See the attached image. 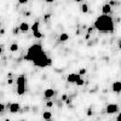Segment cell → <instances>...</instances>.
<instances>
[{"label": "cell", "mask_w": 121, "mask_h": 121, "mask_svg": "<svg viewBox=\"0 0 121 121\" xmlns=\"http://www.w3.org/2000/svg\"><path fill=\"white\" fill-rule=\"evenodd\" d=\"M93 28L100 33H113L115 29L114 19L109 15H100L95 21Z\"/></svg>", "instance_id": "6da1fadb"}, {"label": "cell", "mask_w": 121, "mask_h": 121, "mask_svg": "<svg viewBox=\"0 0 121 121\" xmlns=\"http://www.w3.org/2000/svg\"><path fill=\"white\" fill-rule=\"evenodd\" d=\"M43 52V46L41 44H34L32 45L29 48H28V51H27V55L24 56V59L26 60H29V62H33V60Z\"/></svg>", "instance_id": "7a4b0ae2"}, {"label": "cell", "mask_w": 121, "mask_h": 121, "mask_svg": "<svg viewBox=\"0 0 121 121\" xmlns=\"http://www.w3.org/2000/svg\"><path fill=\"white\" fill-rule=\"evenodd\" d=\"M33 63L34 65L39 67V68H46V67H50L52 64V59L50 58L44 51L40 53L34 60H33Z\"/></svg>", "instance_id": "3957f363"}, {"label": "cell", "mask_w": 121, "mask_h": 121, "mask_svg": "<svg viewBox=\"0 0 121 121\" xmlns=\"http://www.w3.org/2000/svg\"><path fill=\"white\" fill-rule=\"evenodd\" d=\"M17 84V95L22 96L26 92V87H27V78L26 75H19L16 80Z\"/></svg>", "instance_id": "277c9868"}, {"label": "cell", "mask_w": 121, "mask_h": 121, "mask_svg": "<svg viewBox=\"0 0 121 121\" xmlns=\"http://www.w3.org/2000/svg\"><path fill=\"white\" fill-rule=\"evenodd\" d=\"M81 78L78 73H70V74H68V76H67V81L69 82V84H75L78 80Z\"/></svg>", "instance_id": "5b68a950"}, {"label": "cell", "mask_w": 121, "mask_h": 121, "mask_svg": "<svg viewBox=\"0 0 121 121\" xmlns=\"http://www.w3.org/2000/svg\"><path fill=\"white\" fill-rule=\"evenodd\" d=\"M105 112H107L108 114H115V113H117V112H119V107H117V104L110 103V104H108V105H107Z\"/></svg>", "instance_id": "8992f818"}, {"label": "cell", "mask_w": 121, "mask_h": 121, "mask_svg": "<svg viewBox=\"0 0 121 121\" xmlns=\"http://www.w3.org/2000/svg\"><path fill=\"white\" fill-rule=\"evenodd\" d=\"M19 109H21V105H19L18 103H10L9 104V110H10V113H12V114L18 113Z\"/></svg>", "instance_id": "52a82bcc"}, {"label": "cell", "mask_w": 121, "mask_h": 121, "mask_svg": "<svg viewBox=\"0 0 121 121\" xmlns=\"http://www.w3.org/2000/svg\"><path fill=\"white\" fill-rule=\"evenodd\" d=\"M55 93H56V91H55V90H52V88H47V90L44 91V97H45L46 99H50L51 97L55 96Z\"/></svg>", "instance_id": "ba28073f"}, {"label": "cell", "mask_w": 121, "mask_h": 121, "mask_svg": "<svg viewBox=\"0 0 121 121\" xmlns=\"http://www.w3.org/2000/svg\"><path fill=\"white\" fill-rule=\"evenodd\" d=\"M110 12H112V6L109 4H104L102 7V15H109Z\"/></svg>", "instance_id": "9c48e42d"}, {"label": "cell", "mask_w": 121, "mask_h": 121, "mask_svg": "<svg viewBox=\"0 0 121 121\" xmlns=\"http://www.w3.org/2000/svg\"><path fill=\"white\" fill-rule=\"evenodd\" d=\"M29 24L27 23V22H23V23H21L19 24V27H18V29H19V32H22V33H26V32H28L29 30Z\"/></svg>", "instance_id": "30bf717a"}, {"label": "cell", "mask_w": 121, "mask_h": 121, "mask_svg": "<svg viewBox=\"0 0 121 121\" xmlns=\"http://www.w3.org/2000/svg\"><path fill=\"white\" fill-rule=\"evenodd\" d=\"M112 88H113V91H114V92L119 93L120 91H121V82H120V81H115V82L113 84Z\"/></svg>", "instance_id": "8fae6325"}, {"label": "cell", "mask_w": 121, "mask_h": 121, "mask_svg": "<svg viewBox=\"0 0 121 121\" xmlns=\"http://www.w3.org/2000/svg\"><path fill=\"white\" fill-rule=\"evenodd\" d=\"M43 117H44L45 120L50 121V120H51V117H52V114H51V112H44V113H43Z\"/></svg>", "instance_id": "7c38bea8"}, {"label": "cell", "mask_w": 121, "mask_h": 121, "mask_svg": "<svg viewBox=\"0 0 121 121\" xmlns=\"http://www.w3.org/2000/svg\"><path fill=\"white\" fill-rule=\"evenodd\" d=\"M68 39H69V34L68 33H62L59 35V40H60V41H67Z\"/></svg>", "instance_id": "4fadbf2b"}, {"label": "cell", "mask_w": 121, "mask_h": 121, "mask_svg": "<svg viewBox=\"0 0 121 121\" xmlns=\"http://www.w3.org/2000/svg\"><path fill=\"white\" fill-rule=\"evenodd\" d=\"M18 48H19L18 44H12L11 46H10V51H11V52H16V51H18Z\"/></svg>", "instance_id": "5bb4252c"}, {"label": "cell", "mask_w": 121, "mask_h": 121, "mask_svg": "<svg viewBox=\"0 0 121 121\" xmlns=\"http://www.w3.org/2000/svg\"><path fill=\"white\" fill-rule=\"evenodd\" d=\"M32 30H33V33L36 32V30H39V22H35V23L32 26Z\"/></svg>", "instance_id": "9a60e30c"}, {"label": "cell", "mask_w": 121, "mask_h": 121, "mask_svg": "<svg viewBox=\"0 0 121 121\" xmlns=\"http://www.w3.org/2000/svg\"><path fill=\"white\" fill-rule=\"evenodd\" d=\"M81 11H82L84 13H86V12L88 11V6H87V4H82V5H81Z\"/></svg>", "instance_id": "2e32d148"}, {"label": "cell", "mask_w": 121, "mask_h": 121, "mask_svg": "<svg viewBox=\"0 0 121 121\" xmlns=\"http://www.w3.org/2000/svg\"><path fill=\"white\" fill-rule=\"evenodd\" d=\"M33 34H34V36H35V38H38V39H40V38H41V36H43V34H41V33H40V32H39V30H36V32H34Z\"/></svg>", "instance_id": "e0dca14e"}, {"label": "cell", "mask_w": 121, "mask_h": 121, "mask_svg": "<svg viewBox=\"0 0 121 121\" xmlns=\"http://www.w3.org/2000/svg\"><path fill=\"white\" fill-rule=\"evenodd\" d=\"M78 74H79L80 76H81V75H85V74H86V69H85V68H81V69L79 70V73H78Z\"/></svg>", "instance_id": "ac0fdd59"}, {"label": "cell", "mask_w": 121, "mask_h": 121, "mask_svg": "<svg viewBox=\"0 0 121 121\" xmlns=\"http://www.w3.org/2000/svg\"><path fill=\"white\" fill-rule=\"evenodd\" d=\"M84 82H85V81H84V80H82V79H81V78H80V79H79V80H78V81H76V82H75V84H76V85H78V86H82V85H84Z\"/></svg>", "instance_id": "d6986e66"}, {"label": "cell", "mask_w": 121, "mask_h": 121, "mask_svg": "<svg viewBox=\"0 0 121 121\" xmlns=\"http://www.w3.org/2000/svg\"><path fill=\"white\" fill-rule=\"evenodd\" d=\"M3 112H5V105L3 103H0V113H3Z\"/></svg>", "instance_id": "ffe728a7"}, {"label": "cell", "mask_w": 121, "mask_h": 121, "mask_svg": "<svg viewBox=\"0 0 121 121\" xmlns=\"http://www.w3.org/2000/svg\"><path fill=\"white\" fill-rule=\"evenodd\" d=\"M95 30V28L93 27H88V29H87V34H91Z\"/></svg>", "instance_id": "44dd1931"}, {"label": "cell", "mask_w": 121, "mask_h": 121, "mask_svg": "<svg viewBox=\"0 0 121 121\" xmlns=\"http://www.w3.org/2000/svg\"><path fill=\"white\" fill-rule=\"evenodd\" d=\"M18 33H19V29H18V28H15V29H13V34H15V35H18Z\"/></svg>", "instance_id": "7402d4cb"}, {"label": "cell", "mask_w": 121, "mask_h": 121, "mask_svg": "<svg viewBox=\"0 0 121 121\" xmlns=\"http://www.w3.org/2000/svg\"><path fill=\"white\" fill-rule=\"evenodd\" d=\"M29 0H18V3L19 4H26V3H28Z\"/></svg>", "instance_id": "603a6c76"}, {"label": "cell", "mask_w": 121, "mask_h": 121, "mask_svg": "<svg viewBox=\"0 0 121 121\" xmlns=\"http://www.w3.org/2000/svg\"><path fill=\"white\" fill-rule=\"evenodd\" d=\"M67 99H68V96H67V95H63V96H62V100H63V102H65Z\"/></svg>", "instance_id": "cb8c5ba5"}, {"label": "cell", "mask_w": 121, "mask_h": 121, "mask_svg": "<svg viewBox=\"0 0 121 121\" xmlns=\"http://www.w3.org/2000/svg\"><path fill=\"white\" fill-rule=\"evenodd\" d=\"M46 105H47V107H48V108H51V107H52V105H53V103H52V102H50V100H48V102H47V103H46Z\"/></svg>", "instance_id": "d4e9b609"}, {"label": "cell", "mask_w": 121, "mask_h": 121, "mask_svg": "<svg viewBox=\"0 0 121 121\" xmlns=\"http://www.w3.org/2000/svg\"><path fill=\"white\" fill-rule=\"evenodd\" d=\"M12 84H13V80L12 79H9L7 80V85H12Z\"/></svg>", "instance_id": "484cf974"}, {"label": "cell", "mask_w": 121, "mask_h": 121, "mask_svg": "<svg viewBox=\"0 0 121 121\" xmlns=\"http://www.w3.org/2000/svg\"><path fill=\"white\" fill-rule=\"evenodd\" d=\"M65 103H67V104H70V103H72V99H70V98H68V99L65 100Z\"/></svg>", "instance_id": "4316f807"}, {"label": "cell", "mask_w": 121, "mask_h": 121, "mask_svg": "<svg viewBox=\"0 0 121 121\" xmlns=\"http://www.w3.org/2000/svg\"><path fill=\"white\" fill-rule=\"evenodd\" d=\"M116 121H121V115L117 114V117H116Z\"/></svg>", "instance_id": "83f0119b"}, {"label": "cell", "mask_w": 121, "mask_h": 121, "mask_svg": "<svg viewBox=\"0 0 121 121\" xmlns=\"http://www.w3.org/2000/svg\"><path fill=\"white\" fill-rule=\"evenodd\" d=\"M5 33V29H0V35H4Z\"/></svg>", "instance_id": "f1b7e54d"}, {"label": "cell", "mask_w": 121, "mask_h": 121, "mask_svg": "<svg viewBox=\"0 0 121 121\" xmlns=\"http://www.w3.org/2000/svg\"><path fill=\"white\" fill-rule=\"evenodd\" d=\"M90 38H91V34H86V36H85V39H86V40H88Z\"/></svg>", "instance_id": "f546056e"}, {"label": "cell", "mask_w": 121, "mask_h": 121, "mask_svg": "<svg viewBox=\"0 0 121 121\" xmlns=\"http://www.w3.org/2000/svg\"><path fill=\"white\" fill-rule=\"evenodd\" d=\"M45 1H46V3H53L55 0H45Z\"/></svg>", "instance_id": "4dcf8cb0"}, {"label": "cell", "mask_w": 121, "mask_h": 121, "mask_svg": "<svg viewBox=\"0 0 121 121\" xmlns=\"http://www.w3.org/2000/svg\"><path fill=\"white\" fill-rule=\"evenodd\" d=\"M48 18H50V15H46V16H45V19H46V21H47Z\"/></svg>", "instance_id": "1f68e13d"}, {"label": "cell", "mask_w": 121, "mask_h": 121, "mask_svg": "<svg viewBox=\"0 0 121 121\" xmlns=\"http://www.w3.org/2000/svg\"><path fill=\"white\" fill-rule=\"evenodd\" d=\"M3 53V46H0V55Z\"/></svg>", "instance_id": "d6a6232c"}, {"label": "cell", "mask_w": 121, "mask_h": 121, "mask_svg": "<svg viewBox=\"0 0 121 121\" xmlns=\"http://www.w3.org/2000/svg\"><path fill=\"white\" fill-rule=\"evenodd\" d=\"M74 1H76V3H81L82 0H74Z\"/></svg>", "instance_id": "836d02e7"}, {"label": "cell", "mask_w": 121, "mask_h": 121, "mask_svg": "<svg viewBox=\"0 0 121 121\" xmlns=\"http://www.w3.org/2000/svg\"><path fill=\"white\" fill-rule=\"evenodd\" d=\"M6 121H10V120H6Z\"/></svg>", "instance_id": "e575fe53"}]
</instances>
